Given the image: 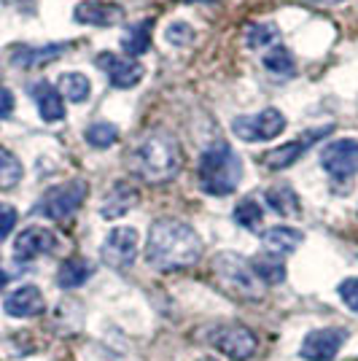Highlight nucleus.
I'll list each match as a JSON object with an SVG mask.
<instances>
[{
    "instance_id": "obj_9",
    "label": "nucleus",
    "mask_w": 358,
    "mask_h": 361,
    "mask_svg": "<svg viewBox=\"0 0 358 361\" xmlns=\"http://www.w3.org/2000/svg\"><path fill=\"white\" fill-rule=\"evenodd\" d=\"M94 65L108 75V81L116 87V90H132L143 81V65L132 57H121L113 51H100L94 57Z\"/></svg>"
},
{
    "instance_id": "obj_29",
    "label": "nucleus",
    "mask_w": 358,
    "mask_h": 361,
    "mask_svg": "<svg viewBox=\"0 0 358 361\" xmlns=\"http://www.w3.org/2000/svg\"><path fill=\"white\" fill-rule=\"evenodd\" d=\"M261 219H264V211L259 208L256 200H251V197L240 200L237 208H235V221H237L240 226H245V229H259Z\"/></svg>"
},
{
    "instance_id": "obj_5",
    "label": "nucleus",
    "mask_w": 358,
    "mask_h": 361,
    "mask_svg": "<svg viewBox=\"0 0 358 361\" xmlns=\"http://www.w3.org/2000/svg\"><path fill=\"white\" fill-rule=\"evenodd\" d=\"M87 195H90V186H87L84 178L65 180V183L49 189V192L41 197L38 213L46 216V219H51V221H65V219H70V216L84 205Z\"/></svg>"
},
{
    "instance_id": "obj_33",
    "label": "nucleus",
    "mask_w": 358,
    "mask_h": 361,
    "mask_svg": "<svg viewBox=\"0 0 358 361\" xmlns=\"http://www.w3.org/2000/svg\"><path fill=\"white\" fill-rule=\"evenodd\" d=\"M14 111V94L8 90H0V119H6Z\"/></svg>"
},
{
    "instance_id": "obj_11",
    "label": "nucleus",
    "mask_w": 358,
    "mask_h": 361,
    "mask_svg": "<svg viewBox=\"0 0 358 361\" xmlns=\"http://www.w3.org/2000/svg\"><path fill=\"white\" fill-rule=\"evenodd\" d=\"M216 345H218V350L224 353L226 359L248 361L256 353L259 343H256V334L248 326L235 324V326H226V329H221L216 334Z\"/></svg>"
},
{
    "instance_id": "obj_14",
    "label": "nucleus",
    "mask_w": 358,
    "mask_h": 361,
    "mask_svg": "<svg viewBox=\"0 0 358 361\" xmlns=\"http://www.w3.org/2000/svg\"><path fill=\"white\" fill-rule=\"evenodd\" d=\"M73 19L78 25H92V27H113L124 22V8L108 0H84L75 6Z\"/></svg>"
},
{
    "instance_id": "obj_26",
    "label": "nucleus",
    "mask_w": 358,
    "mask_h": 361,
    "mask_svg": "<svg viewBox=\"0 0 358 361\" xmlns=\"http://www.w3.org/2000/svg\"><path fill=\"white\" fill-rule=\"evenodd\" d=\"M264 68L269 73L288 78V75H294V57H291V51L285 46H275L264 54Z\"/></svg>"
},
{
    "instance_id": "obj_35",
    "label": "nucleus",
    "mask_w": 358,
    "mask_h": 361,
    "mask_svg": "<svg viewBox=\"0 0 358 361\" xmlns=\"http://www.w3.org/2000/svg\"><path fill=\"white\" fill-rule=\"evenodd\" d=\"M6 283H8V272H3V270H0V291L6 288Z\"/></svg>"
},
{
    "instance_id": "obj_25",
    "label": "nucleus",
    "mask_w": 358,
    "mask_h": 361,
    "mask_svg": "<svg viewBox=\"0 0 358 361\" xmlns=\"http://www.w3.org/2000/svg\"><path fill=\"white\" fill-rule=\"evenodd\" d=\"M84 137H87V143L92 149H111L119 140V127L113 121H94V124L87 127Z\"/></svg>"
},
{
    "instance_id": "obj_7",
    "label": "nucleus",
    "mask_w": 358,
    "mask_h": 361,
    "mask_svg": "<svg viewBox=\"0 0 358 361\" xmlns=\"http://www.w3.org/2000/svg\"><path fill=\"white\" fill-rule=\"evenodd\" d=\"M137 245H140V235L135 226H116L108 232V238L103 240L100 256L108 267L113 270H124L137 259Z\"/></svg>"
},
{
    "instance_id": "obj_13",
    "label": "nucleus",
    "mask_w": 358,
    "mask_h": 361,
    "mask_svg": "<svg viewBox=\"0 0 358 361\" xmlns=\"http://www.w3.org/2000/svg\"><path fill=\"white\" fill-rule=\"evenodd\" d=\"M54 248H57V235L46 226H27L14 240V256L19 262H30L44 254H51Z\"/></svg>"
},
{
    "instance_id": "obj_17",
    "label": "nucleus",
    "mask_w": 358,
    "mask_h": 361,
    "mask_svg": "<svg viewBox=\"0 0 358 361\" xmlns=\"http://www.w3.org/2000/svg\"><path fill=\"white\" fill-rule=\"evenodd\" d=\"M68 49V44H49V46H16L11 51V62L19 65V68H41V65H49L60 57L62 51Z\"/></svg>"
},
{
    "instance_id": "obj_31",
    "label": "nucleus",
    "mask_w": 358,
    "mask_h": 361,
    "mask_svg": "<svg viewBox=\"0 0 358 361\" xmlns=\"http://www.w3.org/2000/svg\"><path fill=\"white\" fill-rule=\"evenodd\" d=\"M340 300H342L353 313H358V278H347V281L340 283Z\"/></svg>"
},
{
    "instance_id": "obj_24",
    "label": "nucleus",
    "mask_w": 358,
    "mask_h": 361,
    "mask_svg": "<svg viewBox=\"0 0 358 361\" xmlns=\"http://www.w3.org/2000/svg\"><path fill=\"white\" fill-rule=\"evenodd\" d=\"M267 202L269 208L275 213H280V216H297L299 213V197L288 183L267 189Z\"/></svg>"
},
{
    "instance_id": "obj_2",
    "label": "nucleus",
    "mask_w": 358,
    "mask_h": 361,
    "mask_svg": "<svg viewBox=\"0 0 358 361\" xmlns=\"http://www.w3.org/2000/svg\"><path fill=\"white\" fill-rule=\"evenodd\" d=\"M130 165L135 176L151 186L173 180L183 167V151H180L178 137L164 127H154L149 133H143L130 154Z\"/></svg>"
},
{
    "instance_id": "obj_8",
    "label": "nucleus",
    "mask_w": 358,
    "mask_h": 361,
    "mask_svg": "<svg viewBox=\"0 0 358 361\" xmlns=\"http://www.w3.org/2000/svg\"><path fill=\"white\" fill-rule=\"evenodd\" d=\"M321 165L337 180L353 178L358 173V140L353 137L331 140L326 149L321 151Z\"/></svg>"
},
{
    "instance_id": "obj_12",
    "label": "nucleus",
    "mask_w": 358,
    "mask_h": 361,
    "mask_svg": "<svg viewBox=\"0 0 358 361\" xmlns=\"http://www.w3.org/2000/svg\"><path fill=\"white\" fill-rule=\"evenodd\" d=\"M345 337H347L345 329L310 331L307 340L302 343V350H299V353H302V359H307V361H331L340 353V348L345 345Z\"/></svg>"
},
{
    "instance_id": "obj_18",
    "label": "nucleus",
    "mask_w": 358,
    "mask_h": 361,
    "mask_svg": "<svg viewBox=\"0 0 358 361\" xmlns=\"http://www.w3.org/2000/svg\"><path fill=\"white\" fill-rule=\"evenodd\" d=\"M32 100L38 106V114L44 116V121H62L65 119V103L57 87H51L49 81H38L32 87Z\"/></svg>"
},
{
    "instance_id": "obj_1",
    "label": "nucleus",
    "mask_w": 358,
    "mask_h": 361,
    "mask_svg": "<svg viewBox=\"0 0 358 361\" xmlns=\"http://www.w3.org/2000/svg\"><path fill=\"white\" fill-rule=\"evenodd\" d=\"M146 259L151 267L162 272L186 270L202 259V240L195 226L180 219H156L149 229Z\"/></svg>"
},
{
    "instance_id": "obj_6",
    "label": "nucleus",
    "mask_w": 358,
    "mask_h": 361,
    "mask_svg": "<svg viewBox=\"0 0 358 361\" xmlns=\"http://www.w3.org/2000/svg\"><path fill=\"white\" fill-rule=\"evenodd\" d=\"M285 130V116L278 108H264L251 116H237L232 121V133L245 143H264Z\"/></svg>"
},
{
    "instance_id": "obj_10",
    "label": "nucleus",
    "mask_w": 358,
    "mask_h": 361,
    "mask_svg": "<svg viewBox=\"0 0 358 361\" xmlns=\"http://www.w3.org/2000/svg\"><path fill=\"white\" fill-rule=\"evenodd\" d=\"M334 133V127L326 124V127H318V130H307L304 135H299L297 140H291V143H283V146H278V149H272L264 157V162H267L269 170H285V167H291L294 162H299V157L304 154V151L310 149L313 143H318L321 137H326Z\"/></svg>"
},
{
    "instance_id": "obj_23",
    "label": "nucleus",
    "mask_w": 358,
    "mask_h": 361,
    "mask_svg": "<svg viewBox=\"0 0 358 361\" xmlns=\"http://www.w3.org/2000/svg\"><path fill=\"white\" fill-rule=\"evenodd\" d=\"M251 267H254L256 278L267 286V283H283L285 278V264L280 262V256L275 254H259L251 259Z\"/></svg>"
},
{
    "instance_id": "obj_21",
    "label": "nucleus",
    "mask_w": 358,
    "mask_h": 361,
    "mask_svg": "<svg viewBox=\"0 0 358 361\" xmlns=\"http://www.w3.org/2000/svg\"><path fill=\"white\" fill-rule=\"evenodd\" d=\"M57 92H60L65 100L70 103H87L92 94V84L84 73H75V71H68V73L60 75L57 81Z\"/></svg>"
},
{
    "instance_id": "obj_30",
    "label": "nucleus",
    "mask_w": 358,
    "mask_h": 361,
    "mask_svg": "<svg viewBox=\"0 0 358 361\" xmlns=\"http://www.w3.org/2000/svg\"><path fill=\"white\" fill-rule=\"evenodd\" d=\"M164 38L173 46H186L195 41V30H192V25H186V22H173V25L164 30Z\"/></svg>"
},
{
    "instance_id": "obj_34",
    "label": "nucleus",
    "mask_w": 358,
    "mask_h": 361,
    "mask_svg": "<svg viewBox=\"0 0 358 361\" xmlns=\"http://www.w3.org/2000/svg\"><path fill=\"white\" fill-rule=\"evenodd\" d=\"M310 6H337V3H342V0H307Z\"/></svg>"
},
{
    "instance_id": "obj_4",
    "label": "nucleus",
    "mask_w": 358,
    "mask_h": 361,
    "mask_svg": "<svg viewBox=\"0 0 358 361\" xmlns=\"http://www.w3.org/2000/svg\"><path fill=\"white\" fill-rule=\"evenodd\" d=\"M210 272H213V283L235 300L259 302L264 297V283L256 278L251 262L240 254H229V251L216 254L210 262Z\"/></svg>"
},
{
    "instance_id": "obj_22",
    "label": "nucleus",
    "mask_w": 358,
    "mask_h": 361,
    "mask_svg": "<svg viewBox=\"0 0 358 361\" xmlns=\"http://www.w3.org/2000/svg\"><path fill=\"white\" fill-rule=\"evenodd\" d=\"M92 267L87 259H68V262H62L60 272H57V283L62 288H78L81 283H87L92 278Z\"/></svg>"
},
{
    "instance_id": "obj_16",
    "label": "nucleus",
    "mask_w": 358,
    "mask_h": 361,
    "mask_svg": "<svg viewBox=\"0 0 358 361\" xmlns=\"http://www.w3.org/2000/svg\"><path fill=\"white\" fill-rule=\"evenodd\" d=\"M46 302L44 294L35 286H22L16 288L14 294L6 300V313L11 318H32L38 313H44Z\"/></svg>"
},
{
    "instance_id": "obj_19",
    "label": "nucleus",
    "mask_w": 358,
    "mask_h": 361,
    "mask_svg": "<svg viewBox=\"0 0 358 361\" xmlns=\"http://www.w3.org/2000/svg\"><path fill=\"white\" fill-rule=\"evenodd\" d=\"M151 30H154V19H146V22H135L130 25L124 35H121V49H124V57H140L146 54L151 46Z\"/></svg>"
},
{
    "instance_id": "obj_20",
    "label": "nucleus",
    "mask_w": 358,
    "mask_h": 361,
    "mask_svg": "<svg viewBox=\"0 0 358 361\" xmlns=\"http://www.w3.org/2000/svg\"><path fill=\"white\" fill-rule=\"evenodd\" d=\"M302 240H304L302 232H299V229H291V226H272V229H267V232L261 235V243H264L267 254H275V256L291 254Z\"/></svg>"
},
{
    "instance_id": "obj_27",
    "label": "nucleus",
    "mask_w": 358,
    "mask_h": 361,
    "mask_svg": "<svg viewBox=\"0 0 358 361\" xmlns=\"http://www.w3.org/2000/svg\"><path fill=\"white\" fill-rule=\"evenodd\" d=\"M22 180V162L8 149L0 146V189H14Z\"/></svg>"
},
{
    "instance_id": "obj_28",
    "label": "nucleus",
    "mask_w": 358,
    "mask_h": 361,
    "mask_svg": "<svg viewBox=\"0 0 358 361\" xmlns=\"http://www.w3.org/2000/svg\"><path fill=\"white\" fill-rule=\"evenodd\" d=\"M278 27L275 25H269V22H256V25H251L248 27V32H245V44L251 46V49H267V46H272L275 41H278Z\"/></svg>"
},
{
    "instance_id": "obj_3",
    "label": "nucleus",
    "mask_w": 358,
    "mask_h": 361,
    "mask_svg": "<svg viewBox=\"0 0 358 361\" xmlns=\"http://www.w3.org/2000/svg\"><path fill=\"white\" fill-rule=\"evenodd\" d=\"M240 178H242V162L229 143L218 140L210 149L202 151V157H199L202 192H208L213 197H226L240 186Z\"/></svg>"
},
{
    "instance_id": "obj_32",
    "label": "nucleus",
    "mask_w": 358,
    "mask_h": 361,
    "mask_svg": "<svg viewBox=\"0 0 358 361\" xmlns=\"http://www.w3.org/2000/svg\"><path fill=\"white\" fill-rule=\"evenodd\" d=\"M16 224V211L11 205H6V202H0V238H6Z\"/></svg>"
},
{
    "instance_id": "obj_15",
    "label": "nucleus",
    "mask_w": 358,
    "mask_h": 361,
    "mask_svg": "<svg viewBox=\"0 0 358 361\" xmlns=\"http://www.w3.org/2000/svg\"><path fill=\"white\" fill-rule=\"evenodd\" d=\"M137 189H135L132 183H127V180H116L113 186H111V192L105 195L103 205H100V216L108 219V221H113V219H121L124 213H130L137 205Z\"/></svg>"
}]
</instances>
